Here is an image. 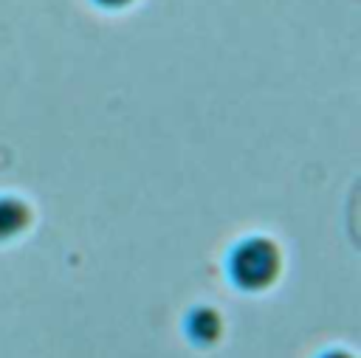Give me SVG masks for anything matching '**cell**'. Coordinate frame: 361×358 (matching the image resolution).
Segmentation results:
<instances>
[{
    "instance_id": "obj_4",
    "label": "cell",
    "mask_w": 361,
    "mask_h": 358,
    "mask_svg": "<svg viewBox=\"0 0 361 358\" xmlns=\"http://www.w3.org/2000/svg\"><path fill=\"white\" fill-rule=\"evenodd\" d=\"M96 3L110 6V8H118V6H127V3H133V0H96Z\"/></svg>"
},
{
    "instance_id": "obj_2",
    "label": "cell",
    "mask_w": 361,
    "mask_h": 358,
    "mask_svg": "<svg viewBox=\"0 0 361 358\" xmlns=\"http://www.w3.org/2000/svg\"><path fill=\"white\" fill-rule=\"evenodd\" d=\"M220 327H223V321H220V316L212 307H195L189 313V319H186V333H189V338L195 344H212V341H217Z\"/></svg>"
},
{
    "instance_id": "obj_3",
    "label": "cell",
    "mask_w": 361,
    "mask_h": 358,
    "mask_svg": "<svg viewBox=\"0 0 361 358\" xmlns=\"http://www.w3.org/2000/svg\"><path fill=\"white\" fill-rule=\"evenodd\" d=\"M28 226V209L17 197H0V240L17 237Z\"/></svg>"
},
{
    "instance_id": "obj_1",
    "label": "cell",
    "mask_w": 361,
    "mask_h": 358,
    "mask_svg": "<svg viewBox=\"0 0 361 358\" xmlns=\"http://www.w3.org/2000/svg\"><path fill=\"white\" fill-rule=\"evenodd\" d=\"M279 273V251L265 237H248L228 254V276L243 290H262Z\"/></svg>"
},
{
    "instance_id": "obj_5",
    "label": "cell",
    "mask_w": 361,
    "mask_h": 358,
    "mask_svg": "<svg viewBox=\"0 0 361 358\" xmlns=\"http://www.w3.org/2000/svg\"><path fill=\"white\" fill-rule=\"evenodd\" d=\"M322 358H350V355H347V352H336V350H333V352H324Z\"/></svg>"
}]
</instances>
